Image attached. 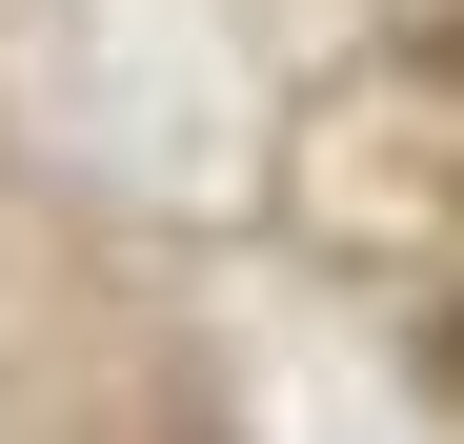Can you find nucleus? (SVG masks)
Segmentation results:
<instances>
[{"label": "nucleus", "mask_w": 464, "mask_h": 444, "mask_svg": "<svg viewBox=\"0 0 464 444\" xmlns=\"http://www.w3.org/2000/svg\"><path fill=\"white\" fill-rule=\"evenodd\" d=\"M283 202L324 263H383V283L464 263V41H363L283 121Z\"/></svg>", "instance_id": "1"}]
</instances>
